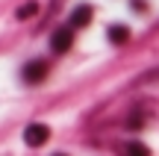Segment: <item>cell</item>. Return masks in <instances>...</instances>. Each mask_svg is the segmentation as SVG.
I'll return each instance as SVG.
<instances>
[{
	"label": "cell",
	"mask_w": 159,
	"mask_h": 156,
	"mask_svg": "<svg viewBox=\"0 0 159 156\" xmlns=\"http://www.w3.org/2000/svg\"><path fill=\"white\" fill-rule=\"evenodd\" d=\"M106 35H109L112 44H127V41H130V27H124V24H112Z\"/></svg>",
	"instance_id": "cell-5"
},
{
	"label": "cell",
	"mask_w": 159,
	"mask_h": 156,
	"mask_svg": "<svg viewBox=\"0 0 159 156\" xmlns=\"http://www.w3.org/2000/svg\"><path fill=\"white\" fill-rule=\"evenodd\" d=\"M91 15H94L91 6H77V9L71 12V27H89V24H91Z\"/></svg>",
	"instance_id": "cell-4"
},
{
	"label": "cell",
	"mask_w": 159,
	"mask_h": 156,
	"mask_svg": "<svg viewBox=\"0 0 159 156\" xmlns=\"http://www.w3.org/2000/svg\"><path fill=\"white\" fill-rule=\"evenodd\" d=\"M121 153H124V156H150L148 145H142V141H127Z\"/></svg>",
	"instance_id": "cell-6"
},
{
	"label": "cell",
	"mask_w": 159,
	"mask_h": 156,
	"mask_svg": "<svg viewBox=\"0 0 159 156\" xmlns=\"http://www.w3.org/2000/svg\"><path fill=\"white\" fill-rule=\"evenodd\" d=\"M47 77V62L44 59H33V62L24 65V80L27 82H41Z\"/></svg>",
	"instance_id": "cell-3"
},
{
	"label": "cell",
	"mask_w": 159,
	"mask_h": 156,
	"mask_svg": "<svg viewBox=\"0 0 159 156\" xmlns=\"http://www.w3.org/2000/svg\"><path fill=\"white\" fill-rule=\"evenodd\" d=\"M59 6H62V0H53V3H50V12H56Z\"/></svg>",
	"instance_id": "cell-9"
},
{
	"label": "cell",
	"mask_w": 159,
	"mask_h": 156,
	"mask_svg": "<svg viewBox=\"0 0 159 156\" xmlns=\"http://www.w3.org/2000/svg\"><path fill=\"white\" fill-rule=\"evenodd\" d=\"M56 156H65V153H56Z\"/></svg>",
	"instance_id": "cell-10"
},
{
	"label": "cell",
	"mask_w": 159,
	"mask_h": 156,
	"mask_svg": "<svg viewBox=\"0 0 159 156\" xmlns=\"http://www.w3.org/2000/svg\"><path fill=\"white\" fill-rule=\"evenodd\" d=\"M33 15H39V3H35V0H27V3L18 9V18L27 21V18H33Z\"/></svg>",
	"instance_id": "cell-7"
},
{
	"label": "cell",
	"mask_w": 159,
	"mask_h": 156,
	"mask_svg": "<svg viewBox=\"0 0 159 156\" xmlns=\"http://www.w3.org/2000/svg\"><path fill=\"white\" fill-rule=\"evenodd\" d=\"M71 44H74V33H71L68 27L53 29V35H50V50L53 53H68Z\"/></svg>",
	"instance_id": "cell-1"
},
{
	"label": "cell",
	"mask_w": 159,
	"mask_h": 156,
	"mask_svg": "<svg viewBox=\"0 0 159 156\" xmlns=\"http://www.w3.org/2000/svg\"><path fill=\"white\" fill-rule=\"evenodd\" d=\"M47 139H50V127H44V124H30V127L24 130V141H27L30 147H41Z\"/></svg>",
	"instance_id": "cell-2"
},
{
	"label": "cell",
	"mask_w": 159,
	"mask_h": 156,
	"mask_svg": "<svg viewBox=\"0 0 159 156\" xmlns=\"http://www.w3.org/2000/svg\"><path fill=\"white\" fill-rule=\"evenodd\" d=\"M142 80H144V82H148V80H159V68H156V71H150V74H144Z\"/></svg>",
	"instance_id": "cell-8"
}]
</instances>
